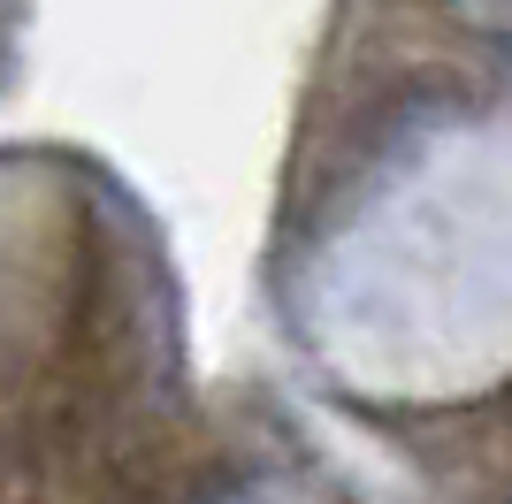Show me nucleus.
Masks as SVG:
<instances>
[{"instance_id":"1","label":"nucleus","mask_w":512,"mask_h":504,"mask_svg":"<svg viewBox=\"0 0 512 504\" xmlns=\"http://www.w3.org/2000/svg\"><path fill=\"white\" fill-rule=\"evenodd\" d=\"M459 8H467V16H482V23H505V16H512V0H459Z\"/></svg>"}]
</instances>
